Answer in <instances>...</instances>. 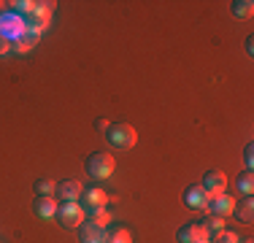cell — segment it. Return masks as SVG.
Here are the masks:
<instances>
[{"label": "cell", "mask_w": 254, "mask_h": 243, "mask_svg": "<svg viewBox=\"0 0 254 243\" xmlns=\"http://www.w3.org/2000/svg\"><path fill=\"white\" fill-rule=\"evenodd\" d=\"M84 168H87V176H92V179H108V176L114 173V168H117V160H114L108 151H95V154L87 157V162H84Z\"/></svg>", "instance_id": "1"}, {"label": "cell", "mask_w": 254, "mask_h": 243, "mask_svg": "<svg viewBox=\"0 0 254 243\" xmlns=\"http://www.w3.org/2000/svg\"><path fill=\"white\" fill-rule=\"evenodd\" d=\"M106 138L114 149H122V151L132 149V146L138 143V132H135V127H130V124H111L106 130Z\"/></svg>", "instance_id": "2"}, {"label": "cell", "mask_w": 254, "mask_h": 243, "mask_svg": "<svg viewBox=\"0 0 254 243\" xmlns=\"http://www.w3.org/2000/svg\"><path fill=\"white\" fill-rule=\"evenodd\" d=\"M54 219H57L60 227H65V230H78L81 222L87 219V214H84L81 203H60L57 205V216Z\"/></svg>", "instance_id": "3"}, {"label": "cell", "mask_w": 254, "mask_h": 243, "mask_svg": "<svg viewBox=\"0 0 254 243\" xmlns=\"http://www.w3.org/2000/svg\"><path fill=\"white\" fill-rule=\"evenodd\" d=\"M52 11H54V3H35L33 11L25 16V27H33L38 33H44L52 22Z\"/></svg>", "instance_id": "4"}, {"label": "cell", "mask_w": 254, "mask_h": 243, "mask_svg": "<svg viewBox=\"0 0 254 243\" xmlns=\"http://www.w3.org/2000/svg\"><path fill=\"white\" fill-rule=\"evenodd\" d=\"M208 194H205V189L200 184H190L184 189V205L187 208H192V211H205L208 208Z\"/></svg>", "instance_id": "5"}, {"label": "cell", "mask_w": 254, "mask_h": 243, "mask_svg": "<svg viewBox=\"0 0 254 243\" xmlns=\"http://www.w3.org/2000/svg\"><path fill=\"white\" fill-rule=\"evenodd\" d=\"M203 189L208 197H216V194H222L227 189V176L222 173V170H208V173L203 176Z\"/></svg>", "instance_id": "6"}, {"label": "cell", "mask_w": 254, "mask_h": 243, "mask_svg": "<svg viewBox=\"0 0 254 243\" xmlns=\"http://www.w3.org/2000/svg\"><path fill=\"white\" fill-rule=\"evenodd\" d=\"M81 192H84V186L78 184V181H73V179H68V181H63V184L54 186V194H57L60 203H78Z\"/></svg>", "instance_id": "7"}, {"label": "cell", "mask_w": 254, "mask_h": 243, "mask_svg": "<svg viewBox=\"0 0 254 243\" xmlns=\"http://www.w3.org/2000/svg\"><path fill=\"white\" fill-rule=\"evenodd\" d=\"M233 205H235V197H230L227 192H222V194H216V197L208 200V208L205 211H211V216L227 219L230 214H233Z\"/></svg>", "instance_id": "8"}, {"label": "cell", "mask_w": 254, "mask_h": 243, "mask_svg": "<svg viewBox=\"0 0 254 243\" xmlns=\"http://www.w3.org/2000/svg\"><path fill=\"white\" fill-rule=\"evenodd\" d=\"M176 238H179V243H203V241H208V233L203 230L200 222H190L176 233Z\"/></svg>", "instance_id": "9"}, {"label": "cell", "mask_w": 254, "mask_h": 243, "mask_svg": "<svg viewBox=\"0 0 254 243\" xmlns=\"http://www.w3.org/2000/svg\"><path fill=\"white\" fill-rule=\"evenodd\" d=\"M84 200H81V208L84 214H89V211H98V208H108V194L103 189H84Z\"/></svg>", "instance_id": "10"}, {"label": "cell", "mask_w": 254, "mask_h": 243, "mask_svg": "<svg viewBox=\"0 0 254 243\" xmlns=\"http://www.w3.org/2000/svg\"><path fill=\"white\" fill-rule=\"evenodd\" d=\"M78 238H81V243H103L106 241V227H98V224L84 219L81 227H78Z\"/></svg>", "instance_id": "11"}, {"label": "cell", "mask_w": 254, "mask_h": 243, "mask_svg": "<svg viewBox=\"0 0 254 243\" xmlns=\"http://www.w3.org/2000/svg\"><path fill=\"white\" fill-rule=\"evenodd\" d=\"M57 200H52V197H35V203H33V214L38 216V219H54L57 216Z\"/></svg>", "instance_id": "12"}, {"label": "cell", "mask_w": 254, "mask_h": 243, "mask_svg": "<svg viewBox=\"0 0 254 243\" xmlns=\"http://www.w3.org/2000/svg\"><path fill=\"white\" fill-rule=\"evenodd\" d=\"M41 35H44V33H38V30H33V27H22V35H19V41H16L14 52H19V54H27L30 49H33V46L41 41Z\"/></svg>", "instance_id": "13"}, {"label": "cell", "mask_w": 254, "mask_h": 243, "mask_svg": "<svg viewBox=\"0 0 254 243\" xmlns=\"http://www.w3.org/2000/svg\"><path fill=\"white\" fill-rule=\"evenodd\" d=\"M233 214L238 216V222L252 224V222H254V200H252V197H241V200H235Z\"/></svg>", "instance_id": "14"}, {"label": "cell", "mask_w": 254, "mask_h": 243, "mask_svg": "<svg viewBox=\"0 0 254 243\" xmlns=\"http://www.w3.org/2000/svg\"><path fill=\"white\" fill-rule=\"evenodd\" d=\"M235 192H238L241 197H252V192H254V173L252 170H246V173H241L238 179H235Z\"/></svg>", "instance_id": "15"}, {"label": "cell", "mask_w": 254, "mask_h": 243, "mask_svg": "<svg viewBox=\"0 0 254 243\" xmlns=\"http://www.w3.org/2000/svg\"><path fill=\"white\" fill-rule=\"evenodd\" d=\"M230 11H233L235 19H249V16L254 14V3H252V0H235Z\"/></svg>", "instance_id": "16"}, {"label": "cell", "mask_w": 254, "mask_h": 243, "mask_svg": "<svg viewBox=\"0 0 254 243\" xmlns=\"http://www.w3.org/2000/svg\"><path fill=\"white\" fill-rule=\"evenodd\" d=\"M103 243H132V235L125 227H114V230H106V241Z\"/></svg>", "instance_id": "17"}, {"label": "cell", "mask_w": 254, "mask_h": 243, "mask_svg": "<svg viewBox=\"0 0 254 243\" xmlns=\"http://www.w3.org/2000/svg\"><path fill=\"white\" fill-rule=\"evenodd\" d=\"M54 186H57V184H54L52 179H38V181L33 184V192H35V197H52V194H54Z\"/></svg>", "instance_id": "18"}, {"label": "cell", "mask_w": 254, "mask_h": 243, "mask_svg": "<svg viewBox=\"0 0 254 243\" xmlns=\"http://www.w3.org/2000/svg\"><path fill=\"white\" fill-rule=\"evenodd\" d=\"M203 224V230L208 233V238H214V235H219L222 230H225V219H219V216H208L205 222H200Z\"/></svg>", "instance_id": "19"}, {"label": "cell", "mask_w": 254, "mask_h": 243, "mask_svg": "<svg viewBox=\"0 0 254 243\" xmlns=\"http://www.w3.org/2000/svg\"><path fill=\"white\" fill-rule=\"evenodd\" d=\"M87 222H92V224H98V227H106V230H108V222H111V214H108V208L89 211V214H87Z\"/></svg>", "instance_id": "20"}, {"label": "cell", "mask_w": 254, "mask_h": 243, "mask_svg": "<svg viewBox=\"0 0 254 243\" xmlns=\"http://www.w3.org/2000/svg\"><path fill=\"white\" fill-rule=\"evenodd\" d=\"M214 243H241L238 233H230V230H222L219 235H214Z\"/></svg>", "instance_id": "21"}, {"label": "cell", "mask_w": 254, "mask_h": 243, "mask_svg": "<svg viewBox=\"0 0 254 243\" xmlns=\"http://www.w3.org/2000/svg\"><path fill=\"white\" fill-rule=\"evenodd\" d=\"M244 162H246V170H254V143H246V149H244Z\"/></svg>", "instance_id": "22"}, {"label": "cell", "mask_w": 254, "mask_h": 243, "mask_svg": "<svg viewBox=\"0 0 254 243\" xmlns=\"http://www.w3.org/2000/svg\"><path fill=\"white\" fill-rule=\"evenodd\" d=\"M11 41H8V35L5 33H0V57H5V54H11Z\"/></svg>", "instance_id": "23"}, {"label": "cell", "mask_w": 254, "mask_h": 243, "mask_svg": "<svg viewBox=\"0 0 254 243\" xmlns=\"http://www.w3.org/2000/svg\"><path fill=\"white\" fill-rule=\"evenodd\" d=\"M95 127H98V130H103V132H106V130H108V127H111V124H108L106 119H98V122H95Z\"/></svg>", "instance_id": "24"}, {"label": "cell", "mask_w": 254, "mask_h": 243, "mask_svg": "<svg viewBox=\"0 0 254 243\" xmlns=\"http://www.w3.org/2000/svg\"><path fill=\"white\" fill-rule=\"evenodd\" d=\"M252 46H254V41H252V38H246V52H249V54H254V49H252Z\"/></svg>", "instance_id": "25"}, {"label": "cell", "mask_w": 254, "mask_h": 243, "mask_svg": "<svg viewBox=\"0 0 254 243\" xmlns=\"http://www.w3.org/2000/svg\"><path fill=\"white\" fill-rule=\"evenodd\" d=\"M241 243H252V241H241Z\"/></svg>", "instance_id": "26"}, {"label": "cell", "mask_w": 254, "mask_h": 243, "mask_svg": "<svg viewBox=\"0 0 254 243\" xmlns=\"http://www.w3.org/2000/svg\"><path fill=\"white\" fill-rule=\"evenodd\" d=\"M203 243H211V241H203Z\"/></svg>", "instance_id": "27"}]
</instances>
